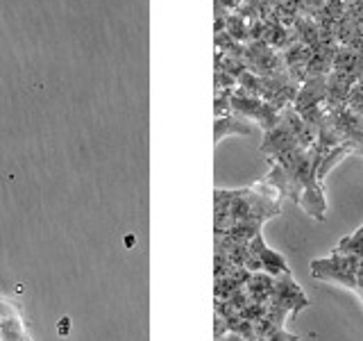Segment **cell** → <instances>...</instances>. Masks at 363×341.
Listing matches in <instances>:
<instances>
[{
  "mask_svg": "<svg viewBox=\"0 0 363 341\" xmlns=\"http://www.w3.org/2000/svg\"><path fill=\"white\" fill-rule=\"evenodd\" d=\"M0 341H34L23 321L21 307L0 296Z\"/></svg>",
  "mask_w": 363,
  "mask_h": 341,
  "instance_id": "obj_1",
  "label": "cell"
},
{
  "mask_svg": "<svg viewBox=\"0 0 363 341\" xmlns=\"http://www.w3.org/2000/svg\"><path fill=\"white\" fill-rule=\"evenodd\" d=\"M252 248H255V253L259 255V266L264 264L270 273H286V264H284V259H281L279 255L272 253L270 248H266L264 242H261V237H259V234L255 237Z\"/></svg>",
  "mask_w": 363,
  "mask_h": 341,
  "instance_id": "obj_2",
  "label": "cell"
}]
</instances>
